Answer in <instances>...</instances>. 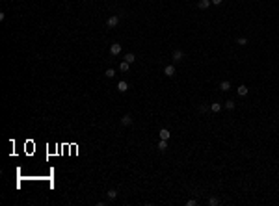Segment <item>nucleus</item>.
Segmentation results:
<instances>
[{"instance_id": "1", "label": "nucleus", "mask_w": 279, "mask_h": 206, "mask_svg": "<svg viewBox=\"0 0 279 206\" xmlns=\"http://www.w3.org/2000/svg\"><path fill=\"white\" fill-rule=\"evenodd\" d=\"M119 24V17L117 15H112V17H108V21H106V26L108 28H114V26H117Z\"/></svg>"}, {"instance_id": "2", "label": "nucleus", "mask_w": 279, "mask_h": 206, "mask_svg": "<svg viewBox=\"0 0 279 206\" xmlns=\"http://www.w3.org/2000/svg\"><path fill=\"white\" fill-rule=\"evenodd\" d=\"M110 54H114V56L121 54V45H119V43H114V45L110 47Z\"/></svg>"}, {"instance_id": "3", "label": "nucleus", "mask_w": 279, "mask_h": 206, "mask_svg": "<svg viewBox=\"0 0 279 206\" xmlns=\"http://www.w3.org/2000/svg\"><path fill=\"white\" fill-rule=\"evenodd\" d=\"M247 91H249V89H247V85H244V84H242V85H238V87H236V93L240 95V97H246V95H247Z\"/></svg>"}, {"instance_id": "4", "label": "nucleus", "mask_w": 279, "mask_h": 206, "mask_svg": "<svg viewBox=\"0 0 279 206\" xmlns=\"http://www.w3.org/2000/svg\"><path fill=\"white\" fill-rule=\"evenodd\" d=\"M171 56H173V59H175V61H181V59L184 58V52L177 48V50H173V54H171Z\"/></svg>"}, {"instance_id": "5", "label": "nucleus", "mask_w": 279, "mask_h": 206, "mask_svg": "<svg viewBox=\"0 0 279 206\" xmlns=\"http://www.w3.org/2000/svg\"><path fill=\"white\" fill-rule=\"evenodd\" d=\"M126 89H129V84H126L125 80H121V82L117 84V91H119V93H125Z\"/></svg>"}, {"instance_id": "6", "label": "nucleus", "mask_w": 279, "mask_h": 206, "mask_svg": "<svg viewBox=\"0 0 279 206\" xmlns=\"http://www.w3.org/2000/svg\"><path fill=\"white\" fill-rule=\"evenodd\" d=\"M171 138V132L167 128H160V139H169Z\"/></svg>"}, {"instance_id": "7", "label": "nucleus", "mask_w": 279, "mask_h": 206, "mask_svg": "<svg viewBox=\"0 0 279 206\" xmlns=\"http://www.w3.org/2000/svg\"><path fill=\"white\" fill-rule=\"evenodd\" d=\"M121 124H123V126L132 124V117H130V115H123V117H121Z\"/></svg>"}, {"instance_id": "8", "label": "nucleus", "mask_w": 279, "mask_h": 206, "mask_svg": "<svg viewBox=\"0 0 279 206\" xmlns=\"http://www.w3.org/2000/svg\"><path fill=\"white\" fill-rule=\"evenodd\" d=\"M164 74L166 76H175V67L173 65H167V67L164 69Z\"/></svg>"}, {"instance_id": "9", "label": "nucleus", "mask_w": 279, "mask_h": 206, "mask_svg": "<svg viewBox=\"0 0 279 206\" xmlns=\"http://www.w3.org/2000/svg\"><path fill=\"white\" fill-rule=\"evenodd\" d=\"M220 89H221V91H229V89H231V82H229V80H223V82L220 84Z\"/></svg>"}, {"instance_id": "10", "label": "nucleus", "mask_w": 279, "mask_h": 206, "mask_svg": "<svg viewBox=\"0 0 279 206\" xmlns=\"http://www.w3.org/2000/svg\"><path fill=\"white\" fill-rule=\"evenodd\" d=\"M158 150H160V152L167 150V139H160V141H158Z\"/></svg>"}, {"instance_id": "11", "label": "nucleus", "mask_w": 279, "mask_h": 206, "mask_svg": "<svg viewBox=\"0 0 279 206\" xmlns=\"http://www.w3.org/2000/svg\"><path fill=\"white\" fill-rule=\"evenodd\" d=\"M210 0H199V4H197V6H199V9H207V8H210Z\"/></svg>"}, {"instance_id": "12", "label": "nucleus", "mask_w": 279, "mask_h": 206, "mask_svg": "<svg viewBox=\"0 0 279 206\" xmlns=\"http://www.w3.org/2000/svg\"><path fill=\"white\" fill-rule=\"evenodd\" d=\"M129 67H130V63H129V61H125V59H123V63L119 65V71H121V73H126V71H129Z\"/></svg>"}, {"instance_id": "13", "label": "nucleus", "mask_w": 279, "mask_h": 206, "mask_svg": "<svg viewBox=\"0 0 279 206\" xmlns=\"http://www.w3.org/2000/svg\"><path fill=\"white\" fill-rule=\"evenodd\" d=\"M123 59H125V61H129V63H134V59H136V56H134L132 52H129V54H125V58H123Z\"/></svg>"}, {"instance_id": "14", "label": "nucleus", "mask_w": 279, "mask_h": 206, "mask_svg": "<svg viewBox=\"0 0 279 206\" xmlns=\"http://www.w3.org/2000/svg\"><path fill=\"white\" fill-rule=\"evenodd\" d=\"M210 110H212L214 113H218V112L221 110V104H220V102H212V104H210Z\"/></svg>"}, {"instance_id": "15", "label": "nucleus", "mask_w": 279, "mask_h": 206, "mask_svg": "<svg viewBox=\"0 0 279 206\" xmlns=\"http://www.w3.org/2000/svg\"><path fill=\"white\" fill-rule=\"evenodd\" d=\"M104 76H106V78H114V76H115V71H114V69H106Z\"/></svg>"}, {"instance_id": "16", "label": "nucleus", "mask_w": 279, "mask_h": 206, "mask_svg": "<svg viewBox=\"0 0 279 206\" xmlns=\"http://www.w3.org/2000/svg\"><path fill=\"white\" fill-rule=\"evenodd\" d=\"M209 204L210 206H218V204H220V199H218V197H210L209 199Z\"/></svg>"}, {"instance_id": "17", "label": "nucleus", "mask_w": 279, "mask_h": 206, "mask_svg": "<svg viewBox=\"0 0 279 206\" xmlns=\"http://www.w3.org/2000/svg\"><path fill=\"white\" fill-rule=\"evenodd\" d=\"M236 45L244 47V45H247V39H246V37H238V39H236Z\"/></svg>"}, {"instance_id": "18", "label": "nucleus", "mask_w": 279, "mask_h": 206, "mask_svg": "<svg viewBox=\"0 0 279 206\" xmlns=\"http://www.w3.org/2000/svg\"><path fill=\"white\" fill-rule=\"evenodd\" d=\"M225 108H227V110H235V100H227V102H225Z\"/></svg>"}, {"instance_id": "19", "label": "nucleus", "mask_w": 279, "mask_h": 206, "mask_svg": "<svg viewBox=\"0 0 279 206\" xmlns=\"http://www.w3.org/2000/svg\"><path fill=\"white\" fill-rule=\"evenodd\" d=\"M106 195H108V199H115V197H117V191H115V189H110Z\"/></svg>"}, {"instance_id": "20", "label": "nucleus", "mask_w": 279, "mask_h": 206, "mask_svg": "<svg viewBox=\"0 0 279 206\" xmlns=\"http://www.w3.org/2000/svg\"><path fill=\"white\" fill-rule=\"evenodd\" d=\"M186 204H188V206H195L197 200H195V199H188V200H186Z\"/></svg>"}, {"instance_id": "21", "label": "nucleus", "mask_w": 279, "mask_h": 206, "mask_svg": "<svg viewBox=\"0 0 279 206\" xmlns=\"http://www.w3.org/2000/svg\"><path fill=\"white\" fill-rule=\"evenodd\" d=\"M210 2H212V4H214V6H220V4L223 2V0H210Z\"/></svg>"}]
</instances>
